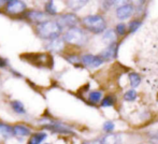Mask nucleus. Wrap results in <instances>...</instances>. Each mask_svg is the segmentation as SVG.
Masks as SVG:
<instances>
[{
	"label": "nucleus",
	"instance_id": "12",
	"mask_svg": "<svg viewBox=\"0 0 158 144\" xmlns=\"http://www.w3.org/2000/svg\"><path fill=\"white\" fill-rule=\"evenodd\" d=\"M13 134L17 137H27L31 134V129L24 124H16L12 127Z\"/></svg>",
	"mask_w": 158,
	"mask_h": 144
},
{
	"label": "nucleus",
	"instance_id": "25",
	"mask_svg": "<svg viewBox=\"0 0 158 144\" xmlns=\"http://www.w3.org/2000/svg\"><path fill=\"white\" fill-rule=\"evenodd\" d=\"M115 31H116L117 35H119V36H124V35L126 34V25L125 24H117L116 25V28H115Z\"/></svg>",
	"mask_w": 158,
	"mask_h": 144
},
{
	"label": "nucleus",
	"instance_id": "3",
	"mask_svg": "<svg viewBox=\"0 0 158 144\" xmlns=\"http://www.w3.org/2000/svg\"><path fill=\"white\" fill-rule=\"evenodd\" d=\"M87 40H88L87 35L83 30L77 27H74V28H70V29H68L64 32L63 41L71 44V45L82 46L87 42Z\"/></svg>",
	"mask_w": 158,
	"mask_h": 144
},
{
	"label": "nucleus",
	"instance_id": "6",
	"mask_svg": "<svg viewBox=\"0 0 158 144\" xmlns=\"http://www.w3.org/2000/svg\"><path fill=\"white\" fill-rule=\"evenodd\" d=\"M27 59L29 61H31L32 64L35 65H42V66H45V65H50L52 64V57L48 54H43V53H40V54H28Z\"/></svg>",
	"mask_w": 158,
	"mask_h": 144
},
{
	"label": "nucleus",
	"instance_id": "1",
	"mask_svg": "<svg viewBox=\"0 0 158 144\" xmlns=\"http://www.w3.org/2000/svg\"><path fill=\"white\" fill-rule=\"evenodd\" d=\"M35 29L38 37L48 41L58 39L63 32V28L60 27V25L56 21H50V19H45L42 23L37 24Z\"/></svg>",
	"mask_w": 158,
	"mask_h": 144
},
{
	"label": "nucleus",
	"instance_id": "33",
	"mask_svg": "<svg viewBox=\"0 0 158 144\" xmlns=\"http://www.w3.org/2000/svg\"><path fill=\"white\" fill-rule=\"evenodd\" d=\"M46 144H50V143H46Z\"/></svg>",
	"mask_w": 158,
	"mask_h": 144
},
{
	"label": "nucleus",
	"instance_id": "29",
	"mask_svg": "<svg viewBox=\"0 0 158 144\" xmlns=\"http://www.w3.org/2000/svg\"><path fill=\"white\" fill-rule=\"evenodd\" d=\"M6 65H8V63H6V59L2 58V57H0V68H6Z\"/></svg>",
	"mask_w": 158,
	"mask_h": 144
},
{
	"label": "nucleus",
	"instance_id": "31",
	"mask_svg": "<svg viewBox=\"0 0 158 144\" xmlns=\"http://www.w3.org/2000/svg\"><path fill=\"white\" fill-rule=\"evenodd\" d=\"M151 143L152 144H158V136H155L151 139Z\"/></svg>",
	"mask_w": 158,
	"mask_h": 144
},
{
	"label": "nucleus",
	"instance_id": "23",
	"mask_svg": "<svg viewBox=\"0 0 158 144\" xmlns=\"http://www.w3.org/2000/svg\"><path fill=\"white\" fill-rule=\"evenodd\" d=\"M137 96H138L137 92H135V89H130V90H128L125 95H124V100H126V101H135V99H137Z\"/></svg>",
	"mask_w": 158,
	"mask_h": 144
},
{
	"label": "nucleus",
	"instance_id": "28",
	"mask_svg": "<svg viewBox=\"0 0 158 144\" xmlns=\"http://www.w3.org/2000/svg\"><path fill=\"white\" fill-rule=\"evenodd\" d=\"M71 57H67V59H68L70 63H72V64H77V63H79L80 61V59H79V57L77 56V55H70Z\"/></svg>",
	"mask_w": 158,
	"mask_h": 144
},
{
	"label": "nucleus",
	"instance_id": "19",
	"mask_svg": "<svg viewBox=\"0 0 158 144\" xmlns=\"http://www.w3.org/2000/svg\"><path fill=\"white\" fill-rule=\"evenodd\" d=\"M129 82H130V85L133 88L138 87L140 85V83H141V76L135 72L129 73Z\"/></svg>",
	"mask_w": 158,
	"mask_h": 144
},
{
	"label": "nucleus",
	"instance_id": "16",
	"mask_svg": "<svg viewBox=\"0 0 158 144\" xmlns=\"http://www.w3.org/2000/svg\"><path fill=\"white\" fill-rule=\"evenodd\" d=\"M48 48L51 51H54V52H59V51L63 50L64 47V41L60 39H56V40H53V41L48 42Z\"/></svg>",
	"mask_w": 158,
	"mask_h": 144
},
{
	"label": "nucleus",
	"instance_id": "9",
	"mask_svg": "<svg viewBox=\"0 0 158 144\" xmlns=\"http://www.w3.org/2000/svg\"><path fill=\"white\" fill-rule=\"evenodd\" d=\"M43 129L51 130V131L57 132V134H72L70 128L67 127L66 125H63V124H59V123L48 124V125L43 126Z\"/></svg>",
	"mask_w": 158,
	"mask_h": 144
},
{
	"label": "nucleus",
	"instance_id": "5",
	"mask_svg": "<svg viewBox=\"0 0 158 144\" xmlns=\"http://www.w3.org/2000/svg\"><path fill=\"white\" fill-rule=\"evenodd\" d=\"M57 23L60 25L61 28L67 27V28H74L75 26L79 23V19L75 14L73 13H66V14H61L58 16V19H57Z\"/></svg>",
	"mask_w": 158,
	"mask_h": 144
},
{
	"label": "nucleus",
	"instance_id": "13",
	"mask_svg": "<svg viewBox=\"0 0 158 144\" xmlns=\"http://www.w3.org/2000/svg\"><path fill=\"white\" fill-rule=\"evenodd\" d=\"M121 137L115 134H108L100 140V144H119Z\"/></svg>",
	"mask_w": 158,
	"mask_h": 144
},
{
	"label": "nucleus",
	"instance_id": "26",
	"mask_svg": "<svg viewBox=\"0 0 158 144\" xmlns=\"http://www.w3.org/2000/svg\"><path fill=\"white\" fill-rule=\"evenodd\" d=\"M141 26V22L140 21H133L130 23L129 25V31L130 32H135V30H138V28Z\"/></svg>",
	"mask_w": 158,
	"mask_h": 144
},
{
	"label": "nucleus",
	"instance_id": "11",
	"mask_svg": "<svg viewBox=\"0 0 158 144\" xmlns=\"http://www.w3.org/2000/svg\"><path fill=\"white\" fill-rule=\"evenodd\" d=\"M26 13V17L29 19L30 22H33L35 24H40L42 22L45 21V13L41 12V11H35V10H31V11H28V12H25Z\"/></svg>",
	"mask_w": 158,
	"mask_h": 144
},
{
	"label": "nucleus",
	"instance_id": "22",
	"mask_svg": "<svg viewBox=\"0 0 158 144\" xmlns=\"http://www.w3.org/2000/svg\"><path fill=\"white\" fill-rule=\"evenodd\" d=\"M45 12L50 15H56L57 14V9L55 6L54 2L53 1H48L45 4Z\"/></svg>",
	"mask_w": 158,
	"mask_h": 144
},
{
	"label": "nucleus",
	"instance_id": "21",
	"mask_svg": "<svg viewBox=\"0 0 158 144\" xmlns=\"http://www.w3.org/2000/svg\"><path fill=\"white\" fill-rule=\"evenodd\" d=\"M67 3H68L69 8H71L74 11H77L81 8H83V6L87 3V1H68Z\"/></svg>",
	"mask_w": 158,
	"mask_h": 144
},
{
	"label": "nucleus",
	"instance_id": "30",
	"mask_svg": "<svg viewBox=\"0 0 158 144\" xmlns=\"http://www.w3.org/2000/svg\"><path fill=\"white\" fill-rule=\"evenodd\" d=\"M113 3H116L115 1H106V2H103V8H110V6H112V4Z\"/></svg>",
	"mask_w": 158,
	"mask_h": 144
},
{
	"label": "nucleus",
	"instance_id": "2",
	"mask_svg": "<svg viewBox=\"0 0 158 144\" xmlns=\"http://www.w3.org/2000/svg\"><path fill=\"white\" fill-rule=\"evenodd\" d=\"M82 24L93 34H101L106 30V22L101 15H87L82 19Z\"/></svg>",
	"mask_w": 158,
	"mask_h": 144
},
{
	"label": "nucleus",
	"instance_id": "24",
	"mask_svg": "<svg viewBox=\"0 0 158 144\" xmlns=\"http://www.w3.org/2000/svg\"><path fill=\"white\" fill-rule=\"evenodd\" d=\"M114 105V98L112 96H106L101 100V107H112Z\"/></svg>",
	"mask_w": 158,
	"mask_h": 144
},
{
	"label": "nucleus",
	"instance_id": "4",
	"mask_svg": "<svg viewBox=\"0 0 158 144\" xmlns=\"http://www.w3.org/2000/svg\"><path fill=\"white\" fill-rule=\"evenodd\" d=\"M27 6L25 2L19 0H11L6 2V12L10 15H17L25 12Z\"/></svg>",
	"mask_w": 158,
	"mask_h": 144
},
{
	"label": "nucleus",
	"instance_id": "8",
	"mask_svg": "<svg viewBox=\"0 0 158 144\" xmlns=\"http://www.w3.org/2000/svg\"><path fill=\"white\" fill-rule=\"evenodd\" d=\"M132 13H133V6L131 3H126L121 6L116 10V16L117 19L124 21V19H129L132 15Z\"/></svg>",
	"mask_w": 158,
	"mask_h": 144
},
{
	"label": "nucleus",
	"instance_id": "14",
	"mask_svg": "<svg viewBox=\"0 0 158 144\" xmlns=\"http://www.w3.org/2000/svg\"><path fill=\"white\" fill-rule=\"evenodd\" d=\"M46 137H48V134L45 132H35V134H32L30 136L27 144H40L45 140Z\"/></svg>",
	"mask_w": 158,
	"mask_h": 144
},
{
	"label": "nucleus",
	"instance_id": "32",
	"mask_svg": "<svg viewBox=\"0 0 158 144\" xmlns=\"http://www.w3.org/2000/svg\"><path fill=\"white\" fill-rule=\"evenodd\" d=\"M83 144H87V143H83Z\"/></svg>",
	"mask_w": 158,
	"mask_h": 144
},
{
	"label": "nucleus",
	"instance_id": "17",
	"mask_svg": "<svg viewBox=\"0 0 158 144\" xmlns=\"http://www.w3.org/2000/svg\"><path fill=\"white\" fill-rule=\"evenodd\" d=\"M115 40H116V34H115L114 30L109 29L106 31V34L103 35V42L108 45L115 43Z\"/></svg>",
	"mask_w": 158,
	"mask_h": 144
},
{
	"label": "nucleus",
	"instance_id": "27",
	"mask_svg": "<svg viewBox=\"0 0 158 144\" xmlns=\"http://www.w3.org/2000/svg\"><path fill=\"white\" fill-rule=\"evenodd\" d=\"M103 129H104V131H106V132L112 131V130L114 129V124H113V121H106L103 125Z\"/></svg>",
	"mask_w": 158,
	"mask_h": 144
},
{
	"label": "nucleus",
	"instance_id": "20",
	"mask_svg": "<svg viewBox=\"0 0 158 144\" xmlns=\"http://www.w3.org/2000/svg\"><path fill=\"white\" fill-rule=\"evenodd\" d=\"M102 98V93L101 92H98V90H94L89 94L88 96V99H89L90 102L93 103H98Z\"/></svg>",
	"mask_w": 158,
	"mask_h": 144
},
{
	"label": "nucleus",
	"instance_id": "18",
	"mask_svg": "<svg viewBox=\"0 0 158 144\" xmlns=\"http://www.w3.org/2000/svg\"><path fill=\"white\" fill-rule=\"evenodd\" d=\"M11 107H12V110L14 111L15 113H17V114H25L26 113L24 105L19 100H13L12 102H11Z\"/></svg>",
	"mask_w": 158,
	"mask_h": 144
},
{
	"label": "nucleus",
	"instance_id": "7",
	"mask_svg": "<svg viewBox=\"0 0 158 144\" xmlns=\"http://www.w3.org/2000/svg\"><path fill=\"white\" fill-rule=\"evenodd\" d=\"M81 61L84 64L85 66L90 68H97L103 64V60L100 56H95V55H90V54H86L83 55L81 58Z\"/></svg>",
	"mask_w": 158,
	"mask_h": 144
},
{
	"label": "nucleus",
	"instance_id": "15",
	"mask_svg": "<svg viewBox=\"0 0 158 144\" xmlns=\"http://www.w3.org/2000/svg\"><path fill=\"white\" fill-rule=\"evenodd\" d=\"M0 134L3 137L4 139L12 138L14 134H13V129L10 125L4 123H0Z\"/></svg>",
	"mask_w": 158,
	"mask_h": 144
},
{
	"label": "nucleus",
	"instance_id": "10",
	"mask_svg": "<svg viewBox=\"0 0 158 144\" xmlns=\"http://www.w3.org/2000/svg\"><path fill=\"white\" fill-rule=\"evenodd\" d=\"M116 55H117V44L113 43L111 45H109L104 51H102L100 57L104 61V60H111L112 58L116 57Z\"/></svg>",
	"mask_w": 158,
	"mask_h": 144
}]
</instances>
